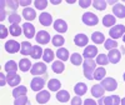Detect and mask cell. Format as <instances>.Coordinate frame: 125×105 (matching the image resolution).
<instances>
[{
    "mask_svg": "<svg viewBox=\"0 0 125 105\" xmlns=\"http://www.w3.org/2000/svg\"><path fill=\"white\" fill-rule=\"evenodd\" d=\"M8 36V29L5 25H0V38L5 39Z\"/></svg>",
    "mask_w": 125,
    "mask_h": 105,
    "instance_id": "obj_44",
    "label": "cell"
},
{
    "mask_svg": "<svg viewBox=\"0 0 125 105\" xmlns=\"http://www.w3.org/2000/svg\"><path fill=\"white\" fill-rule=\"evenodd\" d=\"M104 104L105 105H119L121 103V99L118 95H109V96H103Z\"/></svg>",
    "mask_w": 125,
    "mask_h": 105,
    "instance_id": "obj_15",
    "label": "cell"
},
{
    "mask_svg": "<svg viewBox=\"0 0 125 105\" xmlns=\"http://www.w3.org/2000/svg\"><path fill=\"white\" fill-rule=\"evenodd\" d=\"M31 51H33V46H31V44L28 43V41H23L20 52H21L23 55H31Z\"/></svg>",
    "mask_w": 125,
    "mask_h": 105,
    "instance_id": "obj_26",
    "label": "cell"
},
{
    "mask_svg": "<svg viewBox=\"0 0 125 105\" xmlns=\"http://www.w3.org/2000/svg\"><path fill=\"white\" fill-rule=\"evenodd\" d=\"M51 3H53V4H60V0H53Z\"/></svg>",
    "mask_w": 125,
    "mask_h": 105,
    "instance_id": "obj_53",
    "label": "cell"
},
{
    "mask_svg": "<svg viewBox=\"0 0 125 105\" xmlns=\"http://www.w3.org/2000/svg\"><path fill=\"white\" fill-rule=\"evenodd\" d=\"M23 31H24V35L28 39L34 38V35H35V28H34L33 24H30V23H25L23 25Z\"/></svg>",
    "mask_w": 125,
    "mask_h": 105,
    "instance_id": "obj_10",
    "label": "cell"
},
{
    "mask_svg": "<svg viewBox=\"0 0 125 105\" xmlns=\"http://www.w3.org/2000/svg\"><path fill=\"white\" fill-rule=\"evenodd\" d=\"M5 19V10H4V6H1V20Z\"/></svg>",
    "mask_w": 125,
    "mask_h": 105,
    "instance_id": "obj_51",
    "label": "cell"
},
{
    "mask_svg": "<svg viewBox=\"0 0 125 105\" xmlns=\"http://www.w3.org/2000/svg\"><path fill=\"white\" fill-rule=\"evenodd\" d=\"M6 4H8L9 9H13V10L18 9V6H19V1H8Z\"/></svg>",
    "mask_w": 125,
    "mask_h": 105,
    "instance_id": "obj_47",
    "label": "cell"
},
{
    "mask_svg": "<svg viewBox=\"0 0 125 105\" xmlns=\"http://www.w3.org/2000/svg\"><path fill=\"white\" fill-rule=\"evenodd\" d=\"M118 43L114 39H108L105 40V43H104V48L108 49V50H113V49H116L118 48Z\"/></svg>",
    "mask_w": 125,
    "mask_h": 105,
    "instance_id": "obj_37",
    "label": "cell"
},
{
    "mask_svg": "<svg viewBox=\"0 0 125 105\" xmlns=\"http://www.w3.org/2000/svg\"><path fill=\"white\" fill-rule=\"evenodd\" d=\"M95 65L96 63L93 59H85L83 63V66H84V76L88 80H93L94 79V73H95Z\"/></svg>",
    "mask_w": 125,
    "mask_h": 105,
    "instance_id": "obj_1",
    "label": "cell"
},
{
    "mask_svg": "<svg viewBox=\"0 0 125 105\" xmlns=\"http://www.w3.org/2000/svg\"><path fill=\"white\" fill-rule=\"evenodd\" d=\"M83 104V100H81V98L80 96H75V98H73L71 99V105H81Z\"/></svg>",
    "mask_w": 125,
    "mask_h": 105,
    "instance_id": "obj_45",
    "label": "cell"
},
{
    "mask_svg": "<svg viewBox=\"0 0 125 105\" xmlns=\"http://www.w3.org/2000/svg\"><path fill=\"white\" fill-rule=\"evenodd\" d=\"M49 99H50V93L48 90H41L36 95V101L39 104H45L49 101Z\"/></svg>",
    "mask_w": 125,
    "mask_h": 105,
    "instance_id": "obj_16",
    "label": "cell"
},
{
    "mask_svg": "<svg viewBox=\"0 0 125 105\" xmlns=\"http://www.w3.org/2000/svg\"><path fill=\"white\" fill-rule=\"evenodd\" d=\"M93 5L96 10H105L108 3L104 1V0H95V1H93Z\"/></svg>",
    "mask_w": 125,
    "mask_h": 105,
    "instance_id": "obj_39",
    "label": "cell"
},
{
    "mask_svg": "<svg viewBox=\"0 0 125 105\" xmlns=\"http://www.w3.org/2000/svg\"><path fill=\"white\" fill-rule=\"evenodd\" d=\"M108 58H109V61H110V63H113V64H116V63H119L120 59H121V54H120V51H119L118 49H113V50L109 51Z\"/></svg>",
    "mask_w": 125,
    "mask_h": 105,
    "instance_id": "obj_12",
    "label": "cell"
},
{
    "mask_svg": "<svg viewBox=\"0 0 125 105\" xmlns=\"http://www.w3.org/2000/svg\"><path fill=\"white\" fill-rule=\"evenodd\" d=\"M124 81H125V73H124Z\"/></svg>",
    "mask_w": 125,
    "mask_h": 105,
    "instance_id": "obj_56",
    "label": "cell"
},
{
    "mask_svg": "<svg viewBox=\"0 0 125 105\" xmlns=\"http://www.w3.org/2000/svg\"><path fill=\"white\" fill-rule=\"evenodd\" d=\"M123 40H124V43H125V34H124V36H123Z\"/></svg>",
    "mask_w": 125,
    "mask_h": 105,
    "instance_id": "obj_55",
    "label": "cell"
},
{
    "mask_svg": "<svg viewBox=\"0 0 125 105\" xmlns=\"http://www.w3.org/2000/svg\"><path fill=\"white\" fill-rule=\"evenodd\" d=\"M31 75H41L46 73V65L44 63H36L31 66Z\"/></svg>",
    "mask_w": 125,
    "mask_h": 105,
    "instance_id": "obj_8",
    "label": "cell"
},
{
    "mask_svg": "<svg viewBox=\"0 0 125 105\" xmlns=\"http://www.w3.org/2000/svg\"><path fill=\"white\" fill-rule=\"evenodd\" d=\"M39 21L43 26H49L53 23V18H51V15L49 13H43L39 15Z\"/></svg>",
    "mask_w": 125,
    "mask_h": 105,
    "instance_id": "obj_14",
    "label": "cell"
},
{
    "mask_svg": "<svg viewBox=\"0 0 125 105\" xmlns=\"http://www.w3.org/2000/svg\"><path fill=\"white\" fill-rule=\"evenodd\" d=\"M51 68H53V71L54 73H56V74H61L62 71H64V69H65V65H64V63H62L61 60L59 61H54L53 63V65H51Z\"/></svg>",
    "mask_w": 125,
    "mask_h": 105,
    "instance_id": "obj_27",
    "label": "cell"
},
{
    "mask_svg": "<svg viewBox=\"0 0 125 105\" xmlns=\"http://www.w3.org/2000/svg\"><path fill=\"white\" fill-rule=\"evenodd\" d=\"M28 105H31V103H29V104H28Z\"/></svg>",
    "mask_w": 125,
    "mask_h": 105,
    "instance_id": "obj_57",
    "label": "cell"
},
{
    "mask_svg": "<svg viewBox=\"0 0 125 105\" xmlns=\"http://www.w3.org/2000/svg\"><path fill=\"white\" fill-rule=\"evenodd\" d=\"M96 63H98L99 65H108V63H109V58H108V55L99 54L98 58H96Z\"/></svg>",
    "mask_w": 125,
    "mask_h": 105,
    "instance_id": "obj_41",
    "label": "cell"
},
{
    "mask_svg": "<svg viewBox=\"0 0 125 105\" xmlns=\"http://www.w3.org/2000/svg\"><path fill=\"white\" fill-rule=\"evenodd\" d=\"M29 103H30V101L28 100L26 95H24V96L16 98V99H15V101H14V105H28Z\"/></svg>",
    "mask_w": 125,
    "mask_h": 105,
    "instance_id": "obj_43",
    "label": "cell"
},
{
    "mask_svg": "<svg viewBox=\"0 0 125 105\" xmlns=\"http://www.w3.org/2000/svg\"><path fill=\"white\" fill-rule=\"evenodd\" d=\"M54 29L58 33H65L68 30V24L62 19H56L55 23H54Z\"/></svg>",
    "mask_w": 125,
    "mask_h": 105,
    "instance_id": "obj_13",
    "label": "cell"
},
{
    "mask_svg": "<svg viewBox=\"0 0 125 105\" xmlns=\"http://www.w3.org/2000/svg\"><path fill=\"white\" fill-rule=\"evenodd\" d=\"M125 34V26L121 25V24H118L115 26H113L109 31V35L111 36V39H119L120 36H123Z\"/></svg>",
    "mask_w": 125,
    "mask_h": 105,
    "instance_id": "obj_2",
    "label": "cell"
},
{
    "mask_svg": "<svg viewBox=\"0 0 125 105\" xmlns=\"http://www.w3.org/2000/svg\"><path fill=\"white\" fill-rule=\"evenodd\" d=\"M84 105H98V104L94 101L93 99H86V100L84 101Z\"/></svg>",
    "mask_w": 125,
    "mask_h": 105,
    "instance_id": "obj_48",
    "label": "cell"
},
{
    "mask_svg": "<svg viewBox=\"0 0 125 105\" xmlns=\"http://www.w3.org/2000/svg\"><path fill=\"white\" fill-rule=\"evenodd\" d=\"M56 99L60 103H66L70 99V94L66 90H59L58 94H56Z\"/></svg>",
    "mask_w": 125,
    "mask_h": 105,
    "instance_id": "obj_25",
    "label": "cell"
},
{
    "mask_svg": "<svg viewBox=\"0 0 125 105\" xmlns=\"http://www.w3.org/2000/svg\"><path fill=\"white\" fill-rule=\"evenodd\" d=\"M56 56H58V59H60L61 61H66L68 58H69V51H68V49H65V48H59L58 51H56Z\"/></svg>",
    "mask_w": 125,
    "mask_h": 105,
    "instance_id": "obj_28",
    "label": "cell"
},
{
    "mask_svg": "<svg viewBox=\"0 0 125 105\" xmlns=\"http://www.w3.org/2000/svg\"><path fill=\"white\" fill-rule=\"evenodd\" d=\"M88 36L85 35V34H78V35H75V38H74V43H75V45H78V46H85L86 44H88Z\"/></svg>",
    "mask_w": 125,
    "mask_h": 105,
    "instance_id": "obj_20",
    "label": "cell"
},
{
    "mask_svg": "<svg viewBox=\"0 0 125 105\" xmlns=\"http://www.w3.org/2000/svg\"><path fill=\"white\" fill-rule=\"evenodd\" d=\"M51 41H53V45H55L56 48H61V45H64V38H62V35H55L53 39H51Z\"/></svg>",
    "mask_w": 125,
    "mask_h": 105,
    "instance_id": "obj_38",
    "label": "cell"
},
{
    "mask_svg": "<svg viewBox=\"0 0 125 105\" xmlns=\"http://www.w3.org/2000/svg\"><path fill=\"white\" fill-rule=\"evenodd\" d=\"M60 86H61V84L58 79H50L49 83H48V88L51 91H59Z\"/></svg>",
    "mask_w": 125,
    "mask_h": 105,
    "instance_id": "obj_29",
    "label": "cell"
},
{
    "mask_svg": "<svg viewBox=\"0 0 125 105\" xmlns=\"http://www.w3.org/2000/svg\"><path fill=\"white\" fill-rule=\"evenodd\" d=\"M21 49V44H19L15 40H8V43L5 44V50L9 54H15Z\"/></svg>",
    "mask_w": 125,
    "mask_h": 105,
    "instance_id": "obj_6",
    "label": "cell"
},
{
    "mask_svg": "<svg viewBox=\"0 0 125 105\" xmlns=\"http://www.w3.org/2000/svg\"><path fill=\"white\" fill-rule=\"evenodd\" d=\"M36 43L38 44H41V45H45L50 41V34L45 30H40L38 31V35H36Z\"/></svg>",
    "mask_w": 125,
    "mask_h": 105,
    "instance_id": "obj_7",
    "label": "cell"
},
{
    "mask_svg": "<svg viewBox=\"0 0 125 105\" xmlns=\"http://www.w3.org/2000/svg\"><path fill=\"white\" fill-rule=\"evenodd\" d=\"M100 85L105 90H108V91H114L118 88V83H116L115 79H113V78H105V79L101 80Z\"/></svg>",
    "mask_w": 125,
    "mask_h": 105,
    "instance_id": "obj_3",
    "label": "cell"
},
{
    "mask_svg": "<svg viewBox=\"0 0 125 105\" xmlns=\"http://www.w3.org/2000/svg\"><path fill=\"white\" fill-rule=\"evenodd\" d=\"M43 54H44V51H43V49H41L40 46H38V45L33 46V51H31V58L33 59L43 58Z\"/></svg>",
    "mask_w": 125,
    "mask_h": 105,
    "instance_id": "obj_34",
    "label": "cell"
},
{
    "mask_svg": "<svg viewBox=\"0 0 125 105\" xmlns=\"http://www.w3.org/2000/svg\"><path fill=\"white\" fill-rule=\"evenodd\" d=\"M113 13H114V15H116L120 19L125 18V5H121V4L114 5L113 6Z\"/></svg>",
    "mask_w": 125,
    "mask_h": 105,
    "instance_id": "obj_18",
    "label": "cell"
},
{
    "mask_svg": "<svg viewBox=\"0 0 125 105\" xmlns=\"http://www.w3.org/2000/svg\"><path fill=\"white\" fill-rule=\"evenodd\" d=\"M19 4H20V5H30L31 1H30V0H28V1H26V0H20Z\"/></svg>",
    "mask_w": 125,
    "mask_h": 105,
    "instance_id": "obj_50",
    "label": "cell"
},
{
    "mask_svg": "<svg viewBox=\"0 0 125 105\" xmlns=\"http://www.w3.org/2000/svg\"><path fill=\"white\" fill-rule=\"evenodd\" d=\"M83 23L89 26H94L99 23V18L93 13H85L83 15Z\"/></svg>",
    "mask_w": 125,
    "mask_h": 105,
    "instance_id": "obj_4",
    "label": "cell"
},
{
    "mask_svg": "<svg viewBox=\"0 0 125 105\" xmlns=\"http://www.w3.org/2000/svg\"><path fill=\"white\" fill-rule=\"evenodd\" d=\"M30 85H31V90H34V91L40 90L41 91V89H43L44 85H45V79L41 78V76H35L33 80H31Z\"/></svg>",
    "mask_w": 125,
    "mask_h": 105,
    "instance_id": "obj_5",
    "label": "cell"
},
{
    "mask_svg": "<svg viewBox=\"0 0 125 105\" xmlns=\"http://www.w3.org/2000/svg\"><path fill=\"white\" fill-rule=\"evenodd\" d=\"M98 105H105V104H104V100H103V98H100V99H99V101H98Z\"/></svg>",
    "mask_w": 125,
    "mask_h": 105,
    "instance_id": "obj_52",
    "label": "cell"
},
{
    "mask_svg": "<svg viewBox=\"0 0 125 105\" xmlns=\"http://www.w3.org/2000/svg\"><path fill=\"white\" fill-rule=\"evenodd\" d=\"M98 55V48L95 45H88L84 49V56L85 59H93L94 56Z\"/></svg>",
    "mask_w": 125,
    "mask_h": 105,
    "instance_id": "obj_11",
    "label": "cell"
},
{
    "mask_svg": "<svg viewBox=\"0 0 125 105\" xmlns=\"http://www.w3.org/2000/svg\"><path fill=\"white\" fill-rule=\"evenodd\" d=\"M120 104H121V105H125V98L121 99V103H120Z\"/></svg>",
    "mask_w": 125,
    "mask_h": 105,
    "instance_id": "obj_54",
    "label": "cell"
},
{
    "mask_svg": "<svg viewBox=\"0 0 125 105\" xmlns=\"http://www.w3.org/2000/svg\"><path fill=\"white\" fill-rule=\"evenodd\" d=\"M54 56H55V54H54V51L51 50V49H45V50H44L43 59H44V61H45V63H50V61H53V60H54Z\"/></svg>",
    "mask_w": 125,
    "mask_h": 105,
    "instance_id": "obj_33",
    "label": "cell"
},
{
    "mask_svg": "<svg viewBox=\"0 0 125 105\" xmlns=\"http://www.w3.org/2000/svg\"><path fill=\"white\" fill-rule=\"evenodd\" d=\"M115 21H116V19H115V16H114V15H109V14H106L105 16L103 18V25H104V26H106V28L115 25Z\"/></svg>",
    "mask_w": 125,
    "mask_h": 105,
    "instance_id": "obj_21",
    "label": "cell"
},
{
    "mask_svg": "<svg viewBox=\"0 0 125 105\" xmlns=\"http://www.w3.org/2000/svg\"><path fill=\"white\" fill-rule=\"evenodd\" d=\"M86 90H88V88H86V85L84 83H78L76 85L74 86V91H75V94L78 96L84 95V94L86 93Z\"/></svg>",
    "mask_w": 125,
    "mask_h": 105,
    "instance_id": "obj_23",
    "label": "cell"
},
{
    "mask_svg": "<svg viewBox=\"0 0 125 105\" xmlns=\"http://www.w3.org/2000/svg\"><path fill=\"white\" fill-rule=\"evenodd\" d=\"M35 4V8L39 9V10H43L48 6V0H35L34 1Z\"/></svg>",
    "mask_w": 125,
    "mask_h": 105,
    "instance_id": "obj_42",
    "label": "cell"
},
{
    "mask_svg": "<svg viewBox=\"0 0 125 105\" xmlns=\"http://www.w3.org/2000/svg\"><path fill=\"white\" fill-rule=\"evenodd\" d=\"M70 61H71V64L73 65H81V63H83V59H81V55L79 54V52H74L71 56H70Z\"/></svg>",
    "mask_w": 125,
    "mask_h": 105,
    "instance_id": "obj_36",
    "label": "cell"
},
{
    "mask_svg": "<svg viewBox=\"0 0 125 105\" xmlns=\"http://www.w3.org/2000/svg\"><path fill=\"white\" fill-rule=\"evenodd\" d=\"M20 20H21V16H20L19 14H16V13H13V14L9 15V21L11 23V25H14V24L18 25L20 23Z\"/></svg>",
    "mask_w": 125,
    "mask_h": 105,
    "instance_id": "obj_40",
    "label": "cell"
},
{
    "mask_svg": "<svg viewBox=\"0 0 125 105\" xmlns=\"http://www.w3.org/2000/svg\"><path fill=\"white\" fill-rule=\"evenodd\" d=\"M26 93H28V89L25 86H18L13 90V96L16 99V98H20V96H24L26 95Z\"/></svg>",
    "mask_w": 125,
    "mask_h": 105,
    "instance_id": "obj_30",
    "label": "cell"
},
{
    "mask_svg": "<svg viewBox=\"0 0 125 105\" xmlns=\"http://www.w3.org/2000/svg\"><path fill=\"white\" fill-rule=\"evenodd\" d=\"M5 70H6L8 74H9V73H16V70H18V64H16L14 60H9L6 64H5Z\"/></svg>",
    "mask_w": 125,
    "mask_h": 105,
    "instance_id": "obj_32",
    "label": "cell"
},
{
    "mask_svg": "<svg viewBox=\"0 0 125 105\" xmlns=\"http://www.w3.org/2000/svg\"><path fill=\"white\" fill-rule=\"evenodd\" d=\"M23 16L28 20V21H31V20H34L36 18V13H35L34 9L28 6V8H24V10H23Z\"/></svg>",
    "mask_w": 125,
    "mask_h": 105,
    "instance_id": "obj_19",
    "label": "cell"
},
{
    "mask_svg": "<svg viewBox=\"0 0 125 105\" xmlns=\"http://www.w3.org/2000/svg\"><path fill=\"white\" fill-rule=\"evenodd\" d=\"M0 78H1V83H0V85L4 86V85H5V83L8 81V80H6V76H5V75L3 74V73H1V74H0Z\"/></svg>",
    "mask_w": 125,
    "mask_h": 105,
    "instance_id": "obj_49",
    "label": "cell"
},
{
    "mask_svg": "<svg viewBox=\"0 0 125 105\" xmlns=\"http://www.w3.org/2000/svg\"><path fill=\"white\" fill-rule=\"evenodd\" d=\"M104 91H105V89H104L100 84H96V85H94L93 88H91V95L94 96V98H103V95H104Z\"/></svg>",
    "mask_w": 125,
    "mask_h": 105,
    "instance_id": "obj_17",
    "label": "cell"
},
{
    "mask_svg": "<svg viewBox=\"0 0 125 105\" xmlns=\"http://www.w3.org/2000/svg\"><path fill=\"white\" fill-rule=\"evenodd\" d=\"M6 80H8L9 85L16 86V85H19V83L21 81V78H20V75H18L16 73H9L6 75Z\"/></svg>",
    "mask_w": 125,
    "mask_h": 105,
    "instance_id": "obj_9",
    "label": "cell"
},
{
    "mask_svg": "<svg viewBox=\"0 0 125 105\" xmlns=\"http://www.w3.org/2000/svg\"><path fill=\"white\" fill-rule=\"evenodd\" d=\"M31 63H30V60L29 59H26V58H24V59H21L19 61V69L21 70V71H28V70H31Z\"/></svg>",
    "mask_w": 125,
    "mask_h": 105,
    "instance_id": "obj_22",
    "label": "cell"
},
{
    "mask_svg": "<svg viewBox=\"0 0 125 105\" xmlns=\"http://www.w3.org/2000/svg\"><path fill=\"white\" fill-rule=\"evenodd\" d=\"M9 33H10V35H11V36H20V35H21V28H20L19 25H16V24L10 25Z\"/></svg>",
    "mask_w": 125,
    "mask_h": 105,
    "instance_id": "obj_35",
    "label": "cell"
},
{
    "mask_svg": "<svg viewBox=\"0 0 125 105\" xmlns=\"http://www.w3.org/2000/svg\"><path fill=\"white\" fill-rule=\"evenodd\" d=\"M93 3L90 1V0H79V5L81 6V8H88V6H90Z\"/></svg>",
    "mask_w": 125,
    "mask_h": 105,
    "instance_id": "obj_46",
    "label": "cell"
},
{
    "mask_svg": "<svg viewBox=\"0 0 125 105\" xmlns=\"http://www.w3.org/2000/svg\"><path fill=\"white\" fill-rule=\"evenodd\" d=\"M105 75H106V70L105 68H98L95 70V73H94V79L95 80H103V79H105Z\"/></svg>",
    "mask_w": 125,
    "mask_h": 105,
    "instance_id": "obj_31",
    "label": "cell"
},
{
    "mask_svg": "<svg viewBox=\"0 0 125 105\" xmlns=\"http://www.w3.org/2000/svg\"><path fill=\"white\" fill-rule=\"evenodd\" d=\"M91 39H93V41L95 44H103V43H105V36H104V34L100 33V31H95V33H93Z\"/></svg>",
    "mask_w": 125,
    "mask_h": 105,
    "instance_id": "obj_24",
    "label": "cell"
}]
</instances>
